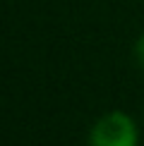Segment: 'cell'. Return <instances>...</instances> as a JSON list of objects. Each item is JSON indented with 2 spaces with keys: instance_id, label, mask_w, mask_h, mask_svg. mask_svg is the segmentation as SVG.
I'll list each match as a JSON object with an SVG mask.
<instances>
[{
  "instance_id": "1",
  "label": "cell",
  "mask_w": 144,
  "mask_h": 146,
  "mask_svg": "<svg viewBox=\"0 0 144 146\" xmlns=\"http://www.w3.org/2000/svg\"><path fill=\"white\" fill-rule=\"evenodd\" d=\"M89 146H137V127L132 117L120 110L99 117L89 132Z\"/></svg>"
},
{
  "instance_id": "2",
  "label": "cell",
  "mask_w": 144,
  "mask_h": 146,
  "mask_svg": "<svg viewBox=\"0 0 144 146\" xmlns=\"http://www.w3.org/2000/svg\"><path fill=\"white\" fill-rule=\"evenodd\" d=\"M135 58H137V62H139V67L144 70V36H139V41H137V46H135Z\"/></svg>"
}]
</instances>
